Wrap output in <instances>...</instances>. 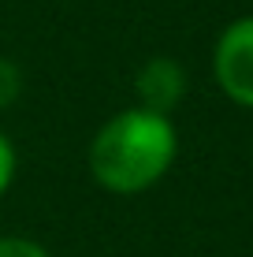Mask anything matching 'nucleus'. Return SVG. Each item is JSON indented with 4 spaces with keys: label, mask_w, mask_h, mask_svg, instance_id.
<instances>
[{
    "label": "nucleus",
    "mask_w": 253,
    "mask_h": 257,
    "mask_svg": "<svg viewBox=\"0 0 253 257\" xmlns=\"http://www.w3.org/2000/svg\"><path fill=\"white\" fill-rule=\"evenodd\" d=\"M175 157L179 131L171 116L130 104L97 127L86 161L97 187L112 194H142L171 172Z\"/></svg>",
    "instance_id": "f257e3e1"
},
{
    "label": "nucleus",
    "mask_w": 253,
    "mask_h": 257,
    "mask_svg": "<svg viewBox=\"0 0 253 257\" xmlns=\"http://www.w3.org/2000/svg\"><path fill=\"white\" fill-rule=\"evenodd\" d=\"M212 75L227 101L253 108V15L227 23L212 49Z\"/></svg>",
    "instance_id": "f03ea898"
},
{
    "label": "nucleus",
    "mask_w": 253,
    "mask_h": 257,
    "mask_svg": "<svg viewBox=\"0 0 253 257\" xmlns=\"http://www.w3.org/2000/svg\"><path fill=\"white\" fill-rule=\"evenodd\" d=\"M134 93H138V108L171 116V112L182 104V97H186V71H182V64L171 60V56H153V60L142 64V71H138Z\"/></svg>",
    "instance_id": "7ed1b4c3"
},
{
    "label": "nucleus",
    "mask_w": 253,
    "mask_h": 257,
    "mask_svg": "<svg viewBox=\"0 0 253 257\" xmlns=\"http://www.w3.org/2000/svg\"><path fill=\"white\" fill-rule=\"evenodd\" d=\"M19 93H23V75H19V67H15L12 60L0 56V112L12 108V104L19 101Z\"/></svg>",
    "instance_id": "20e7f679"
},
{
    "label": "nucleus",
    "mask_w": 253,
    "mask_h": 257,
    "mask_svg": "<svg viewBox=\"0 0 253 257\" xmlns=\"http://www.w3.org/2000/svg\"><path fill=\"white\" fill-rule=\"evenodd\" d=\"M0 257H52V253L41 242H34V238L4 235V238H0Z\"/></svg>",
    "instance_id": "39448f33"
},
{
    "label": "nucleus",
    "mask_w": 253,
    "mask_h": 257,
    "mask_svg": "<svg viewBox=\"0 0 253 257\" xmlns=\"http://www.w3.org/2000/svg\"><path fill=\"white\" fill-rule=\"evenodd\" d=\"M15 168H19V157H15V146H12V138L0 131V198L8 194V187H12V179H15Z\"/></svg>",
    "instance_id": "423d86ee"
}]
</instances>
